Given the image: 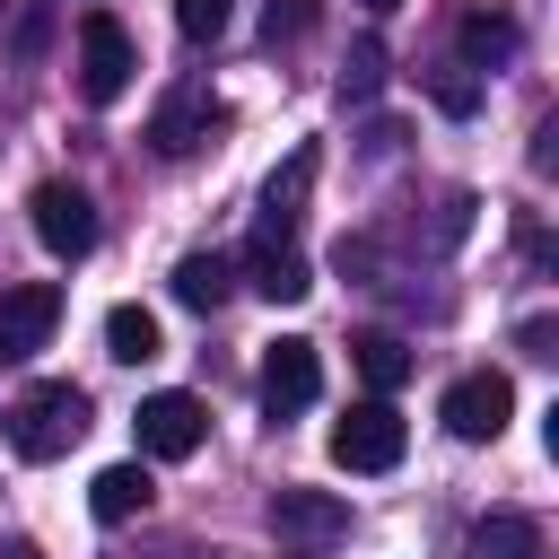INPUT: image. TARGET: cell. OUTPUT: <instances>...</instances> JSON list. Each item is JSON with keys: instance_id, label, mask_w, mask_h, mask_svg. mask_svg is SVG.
Segmentation results:
<instances>
[{"instance_id": "obj_1", "label": "cell", "mask_w": 559, "mask_h": 559, "mask_svg": "<svg viewBox=\"0 0 559 559\" xmlns=\"http://www.w3.org/2000/svg\"><path fill=\"white\" fill-rule=\"evenodd\" d=\"M0 437H9V454L52 463V454H70V445L87 437V393H79V384H26V393L0 411Z\"/></svg>"}, {"instance_id": "obj_2", "label": "cell", "mask_w": 559, "mask_h": 559, "mask_svg": "<svg viewBox=\"0 0 559 559\" xmlns=\"http://www.w3.org/2000/svg\"><path fill=\"white\" fill-rule=\"evenodd\" d=\"M402 445H411V428H402V411H393L384 393H376V402H349V411L332 419V463H341V472H393Z\"/></svg>"}, {"instance_id": "obj_3", "label": "cell", "mask_w": 559, "mask_h": 559, "mask_svg": "<svg viewBox=\"0 0 559 559\" xmlns=\"http://www.w3.org/2000/svg\"><path fill=\"white\" fill-rule=\"evenodd\" d=\"M437 419H445L463 445H498V437H507V419H515V384H507L498 367H472V376H454V384H445Z\"/></svg>"}, {"instance_id": "obj_4", "label": "cell", "mask_w": 559, "mask_h": 559, "mask_svg": "<svg viewBox=\"0 0 559 559\" xmlns=\"http://www.w3.org/2000/svg\"><path fill=\"white\" fill-rule=\"evenodd\" d=\"M131 70H140V44H131V26L122 17H79V96L87 105H114L122 87H131Z\"/></svg>"}, {"instance_id": "obj_5", "label": "cell", "mask_w": 559, "mask_h": 559, "mask_svg": "<svg viewBox=\"0 0 559 559\" xmlns=\"http://www.w3.org/2000/svg\"><path fill=\"white\" fill-rule=\"evenodd\" d=\"M26 218H35V245L44 253H61V262H87L96 253V201L79 192V183H35V201H26Z\"/></svg>"}, {"instance_id": "obj_6", "label": "cell", "mask_w": 559, "mask_h": 559, "mask_svg": "<svg viewBox=\"0 0 559 559\" xmlns=\"http://www.w3.org/2000/svg\"><path fill=\"white\" fill-rule=\"evenodd\" d=\"M131 428H140V454H148V463H183V454H201L210 411H201V393H148Z\"/></svg>"}, {"instance_id": "obj_7", "label": "cell", "mask_w": 559, "mask_h": 559, "mask_svg": "<svg viewBox=\"0 0 559 559\" xmlns=\"http://www.w3.org/2000/svg\"><path fill=\"white\" fill-rule=\"evenodd\" d=\"M52 323H61V288H52V280H17V288H0V367L35 358V349L52 341Z\"/></svg>"}, {"instance_id": "obj_8", "label": "cell", "mask_w": 559, "mask_h": 559, "mask_svg": "<svg viewBox=\"0 0 559 559\" xmlns=\"http://www.w3.org/2000/svg\"><path fill=\"white\" fill-rule=\"evenodd\" d=\"M314 393H323V349L314 341H271L262 349V411L271 419H297Z\"/></svg>"}, {"instance_id": "obj_9", "label": "cell", "mask_w": 559, "mask_h": 559, "mask_svg": "<svg viewBox=\"0 0 559 559\" xmlns=\"http://www.w3.org/2000/svg\"><path fill=\"white\" fill-rule=\"evenodd\" d=\"M218 122H227V105H218V96L192 79V87H175V96L157 105V122H148V148H157V157H192V148H201Z\"/></svg>"}, {"instance_id": "obj_10", "label": "cell", "mask_w": 559, "mask_h": 559, "mask_svg": "<svg viewBox=\"0 0 559 559\" xmlns=\"http://www.w3.org/2000/svg\"><path fill=\"white\" fill-rule=\"evenodd\" d=\"M314 166H323V148L306 140V148H288V166L262 183V236H297V210H306V192H314Z\"/></svg>"}, {"instance_id": "obj_11", "label": "cell", "mask_w": 559, "mask_h": 559, "mask_svg": "<svg viewBox=\"0 0 559 559\" xmlns=\"http://www.w3.org/2000/svg\"><path fill=\"white\" fill-rule=\"evenodd\" d=\"M271 524L297 533V542H341V533H349V507H341L332 489H280V498H271Z\"/></svg>"}, {"instance_id": "obj_12", "label": "cell", "mask_w": 559, "mask_h": 559, "mask_svg": "<svg viewBox=\"0 0 559 559\" xmlns=\"http://www.w3.org/2000/svg\"><path fill=\"white\" fill-rule=\"evenodd\" d=\"M253 288H262L271 306H297V297L314 288V271H306L297 236H253Z\"/></svg>"}, {"instance_id": "obj_13", "label": "cell", "mask_w": 559, "mask_h": 559, "mask_svg": "<svg viewBox=\"0 0 559 559\" xmlns=\"http://www.w3.org/2000/svg\"><path fill=\"white\" fill-rule=\"evenodd\" d=\"M140 507H148V463H105L87 480V515L96 524H131Z\"/></svg>"}, {"instance_id": "obj_14", "label": "cell", "mask_w": 559, "mask_h": 559, "mask_svg": "<svg viewBox=\"0 0 559 559\" xmlns=\"http://www.w3.org/2000/svg\"><path fill=\"white\" fill-rule=\"evenodd\" d=\"M157 349H166V332H157V314H148V306H114V314H105V358L148 367Z\"/></svg>"}, {"instance_id": "obj_15", "label": "cell", "mask_w": 559, "mask_h": 559, "mask_svg": "<svg viewBox=\"0 0 559 559\" xmlns=\"http://www.w3.org/2000/svg\"><path fill=\"white\" fill-rule=\"evenodd\" d=\"M454 44H463L472 70H489V61L515 52V17H498V9H463V17H454Z\"/></svg>"}, {"instance_id": "obj_16", "label": "cell", "mask_w": 559, "mask_h": 559, "mask_svg": "<svg viewBox=\"0 0 559 559\" xmlns=\"http://www.w3.org/2000/svg\"><path fill=\"white\" fill-rule=\"evenodd\" d=\"M166 288H175V306H192V314H210V306L227 297V253H183Z\"/></svg>"}, {"instance_id": "obj_17", "label": "cell", "mask_w": 559, "mask_h": 559, "mask_svg": "<svg viewBox=\"0 0 559 559\" xmlns=\"http://www.w3.org/2000/svg\"><path fill=\"white\" fill-rule=\"evenodd\" d=\"M472 559H542V524L533 515H489V524H472Z\"/></svg>"}, {"instance_id": "obj_18", "label": "cell", "mask_w": 559, "mask_h": 559, "mask_svg": "<svg viewBox=\"0 0 559 559\" xmlns=\"http://www.w3.org/2000/svg\"><path fill=\"white\" fill-rule=\"evenodd\" d=\"M349 358H358V376H367L376 393H393V384L411 376V341H393V332H358Z\"/></svg>"}, {"instance_id": "obj_19", "label": "cell", "mask_w": 559, "mask_h": 559, "mask_svg": "<svg viewBox=\"0 0 559 559\" xmlns=\"http://www.w3.org/2000/svg\"><path fill=\"white\" fill-rule=\"evenodd\" d=\"M314 17H323L314 0H271V9H262V44L280 52V44H297V35H314Z\"/></svg>"}, {"instance_id": "obj_20", "label": "cell", "mask_w": 559, "mask_h": 559, "mask_svg": "<svg viewBox=\"0 0 559 559\" xmlns=\"http://www.w3.org/2000/svg\"><path fill=\"white\" fill-rule=\"evenodd\" d=\"M227 17H236V0H175L183 44H218V35H227Z\"/></svg>"}, {"instance_id": "obj_21", "label": "cell", "mask_w": 559, "mask_h": 559, "mask_svg": "<svg viewBox=\"0 0 559 559\" xmlns=\"http://www.w3.org/2000/svg\"><path fill=\"white\" fill-rule=\"evenodd\" d=\"M376 87H384V44L358 35L349 44V70H341V96H376Z\"/></svg>"}, {"instance_id": "obj_22", "label": "cell", "mask_w": 559, "mask_h": 559, "mask_svg": "<svg viewBox=\"0 0 559 559\" xmlns=\"http://www.w3.org/2000/svg\"><path fill=\"white\" fill-rule=\"evenodd\" d=\"M428 96H437V114H472V105H480V87H472L463 70H437V79H428Z\"/></svg>"}, {"instance_id": "obj_23", "label": "cell", "mask_w": 559, "mask_h": 559, "mask_svg": "<svg viewBox=\"0 0 559 559\" xmlns=\"http://www.w3.org/2000/svg\"><path fill=\"white\" fill-rule=\"evenodd\" d=\"M0 559H44V550L35 542H0Z\"/></svg>"}, {"instance_id": "obj_24", "label": "cell", "mask_w": 559, "mask_h": 559, "mask_svg": "<svg viewBox=\"0 0 559 559\" xmlns=\"http://www.w3.org/2000/svg\"><path fill=\"white\" fill-rule=\"evenodd\" d=\"M358 9H376V17H384V9H402V0H358Z\"/></svg>"}]
</instances>
